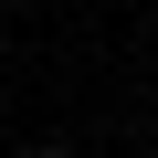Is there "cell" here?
Wrapping results in <instances>:
<instances>
[{"label":"cell","mask_w":158,"mask_h":158,"mask_svg":"<svg viewBox=\"0 0 158 158\" xmlns=\"http://www.w3.org/2000/svg\"><path fill=\"white\" fill-rule=\"evenodd\" d=\"M32 158H74V148H32Z\"/></svg>","instance_id":"1"}]
</instances>
